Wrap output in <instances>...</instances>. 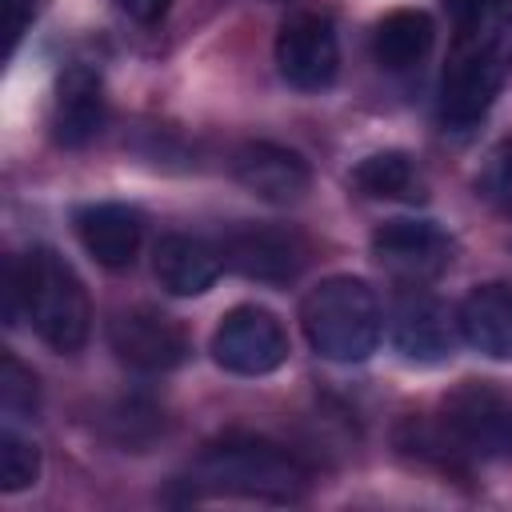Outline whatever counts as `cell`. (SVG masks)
Here are the masks:
<instances>
[{"label": "cell", "mask_w": 512, "mask_h": 512, "mask_svg": "<svg viewBox=\"0 0 512 512\" xmlns=\"http://www.w3.org/2000/svg\"><path fill=\"white\" fill-rule=\"evenodd\" d=\"M508 72H512V4L504 0L496 12L480 16L476 24L456 28V48L440 76V124L448 132L476 128L496 104Z\"/></svg>", "instance_id": "cell-1"}, {"label": "cell", "mask_w": 512, "mask_h": 512, "mask_svg": "<svg viewBox=\"0 0 512 512\" xmlns=\"http://www.w3.org/2000/svg\"><path fill=\"white\" fill-rule=\"evenodd\" d=\"M188 492L200 496H240L264 504H296L308 492V468L280 444L264 436H228L208 444L188 468Z\"/></svg>", "instance_id": "cell-2"}, {"label": "cell", "mask_w": 512, "mask_h": 512, "mask_svg": "<svg viewBox=\"0 0 512 512\" xmlns=\"http://www.w3.org/2000/svg\"><path fill=\"white\" fill-rule=\"evenodd\" d=\"M300 328L324 360L356 364L376 352L384 316L376 292L360 276H328L304 296Z\"/></svg>", "instance_id": "cell-3"}, {"label": "cell", "mask_w": 512, "mask_h": 512, "mask_svg": "<svg viewBox=\"0 0 512 512\" xmlns=\"http://www.w3.org/2000/svg\"><path fill=\"white\" fill-rule=\"evenodd\" d=\"M20 260V292H24V320L52 352H80L92 328L88 288L76 268L56 248H32Z\"/></svg>", "instance_id": "cell-4"}, {"label": "cell", "mask_w": 512, "mask_h": 512, "mask_svg": "<svg viewBox=\"0 0 512 512\" xmlns=\"http://www.w3.org/2000/svg\"><path fill=\"white\" fill-rule=\"evenodd\" d=\"M440 428L456 452H468L480 460L512 456V408L492 384L464 380L460 388H452L444 396Z\"/></svg>", "instance_id": "cell-5"}, {"label": "cell", "mask_w": 512, "mask_h": 512, "mask_svg": "<svg viewBox=\"0 0 512 512\" xmlns=\"http://www.w3.org/2000/svg\"><path fill=\"white\" fill-rule=\"evenodd\" d=\"M212 356L224 372L268 376L288 360V332L268 308L240 304L212 332Z\"/></svg>", "instance_id": "cell-6"}, {"label": "cell", "mask_w": 512, "mask_h": 512, "mask_svg": "<svg viewBox=\"0 0 512 512\" xmlns=\"http://www.w3.org/2000/svg\"><path fill=\"white\" fill-rule=\"evenodd\" d=\"M224 268L256 284H288L308 264V244L288 224H236L220 240Z\"/></svg>", "instance_id": "cell-7"}, {"label": "cell", "mask_w": 512, "mask_h": 512, "mask_svg": "<svg viewBox=\"0 0 512 512\" xmlns=\"http://www.w3.org/2000/svg\"><path fill=\"white\" fill-rule=\"evenodd\" d=\"M276 68L296 92H324L340 72L332 20L320 12H292L276 32Z\"/></svg>", "instance_id": "cell-8"}, {"label": "cell", "mask_w": 512, "mask_h": 512, "mask_svg": "<svg viewBox=\"0 0 512 512\" xmlns=\"http://www.w3.org/2000/svg\"><path fill=\"white\" fill-rule=\"evenodd\" d=\"M452 236L432 220H388L372 232L376 264L400 284H432L452 264Z\"/></svg>", "instance_id": "cell-9"}, {"label": "cell", "mask_w": 512, "mask_h": 512, "mask_svg": "<svg viewBox=\"0 0 512 512\" xmlns=\"http://www.w3.org/2000/svg\"><path fill=\"white\" fill-rule=\"evenodd\" d=\"M388 336L404 360L440 364L452 356L460 328L440 296H432L424 284H404V292L392 300L388 312Z\"/></svg>", "instance_id": "cell-10"}, {"label": "cell", "mask_w": 512, "mask_h": 512, "mask_svg": "<svg viewBox=\"0 0 512 512\" xmlns=\"http://www.w3.org/2000/svg\"><path fill=\"white\" fill-rule=\"evenodd\" d=\"M108 344L136 372H172L188 360V332L156 308L116 312L108 324Z\"/></svg>", "instance_id": "cell-11"}, {"label": "cell", "mask_w": 512, "mask_h": 512, "mask_svg": "<svg viewBox=\"0 0 512 512\" xmlns=\"http://www.w3.org/2000/svg\"><path fill=\"white\" fill-rule=\"evenodd\" d=\"M232 172L252 196H260L268 204H296L312 184L308 160L300 152H292L284 144H268V140L244 144L232 160Z\"/></svg>", "instance_id": "cell-12"}, {"label": "cell", "mask_w": 512, "mask_h": 512, "mask_svg": "<svg viewBox=\"0 0 512 512\" xmlns=\"http://www.w3.org/2000/svg\"><path fill=\"white\" fill-rule=\"evenodd\" d=\"M104 128V80L88 64H72L56 80L52 136L64 148H84Z\"/></svg>", "instance_id": "cell-13"}, {"label": "cell", "mask_w": 512, "mask_h": 512, "mask_svg": "<svg viewBox=\"0 0 512 512\" xmlns=\"http://www.w3.org/2000/svg\"><path fill=\"white\" fill-rule=\"evenodd\" d=\"M72 224H76V236L88 248V256L104 268H128L140 252V240H144V216L128 204H116V200L76 208Z\"/></svg>", "instance_id": "cell-14"}, {"label": "cell", "mask_w": 512, "mask_h": 512, "mask_svg": "<svg viewBox=\"0 0 512 512\" xmlns=\"http://www.w3.org/2000/svg\"><path fill=\"white\" fill-rule=\"evenodd\" d=\"M456 328L460 340L480 356L512 360V284H476L456 308Z\"/></svg>", "instance_id": "cell-15"}, {"label": "cell", "mask_w": 512, "mask_h": 512, "mask_svg": "<svg viewBox=\"0 0 512 512\" xmlns=\"http://www.w3.org/2000/svg\"><path fill=\"white\" fill-rule=\"evenodd\" d=\"M152 272H156L164 292H172V296H200L224 272V256H220V248H212L200 236L172 232V236H164L156 244Z\"/></svg>", "instance_id": "cell-16"}, {"label": "cell", "mask_w": 512, "mask_h": 512, "mask_svg": "<svg viewBox=\"0 0 512 512\" xmlns=\"http://www.w3.org/2000/svg\"><path fill=\"white\" fill-rule=\"evenodd\" d=\"M436 44V24L420 8H396L372 28V56L384 72H412L428 60Z\"/></svg>", "instance_id": "cell-17"}, {"label": "cell", "mask_w": 512, "mask_h": 512, "mask_svg": "<svg viewBox=\"0 0 512 512\" xmlns=\"http://www.w3.org/2000/svg\"><path fill=\"white\" fill-rule=\"evenodd\" d=\"M352 184H356V192H364L372 200H404V204H416V200L428 196V184H424L420 164L408 152H400V148H384V152L364 156L352 168Z\"/></svg>", "instance_id": "cell-18"}, {"label": "cell", "mask_w": 512, "mask_h": 512, "mask_svg": "<svg viewBox=\"0 0 512 512\" xmlns=\"http://www.w3.org/2000/svg\"><path fill=\"white\" fill-rule=\"evenodd\" d=\"M40 476V452L32 440L16 432H0V488L4 492H24Z\"/></svg>", "instance_id": "cell-19"}, {"label": "cell", "mask_w": 512, "mask_h": 512, "mask_svg": "<svg viewBox=\"0 0 512 512\" xmlns=\"http://www.w3.org/2000/svg\"><path fill=\"white\" fill-rule=\"evenodd\" d=\"M476 192H480L500 216L512 220V136L500 140V144L484 156L480 176H476Z\"/></svg>", "instance_id": "cell-20"}, {"label": "cell", "mask_w": 512, "mask_h": 512, "mask_svg": "<svg viewBox=\"0 0 512 512\" xmlns=\"http://www.w3.org/2000/svg\"><path fill=\"white\" fill-rule=\"evenodd\" d=\"M0 408L8 416H36V408H40L36 376L16 356H4V368H0Z\"/></svg>", "instance_id": "cell-21"}, {"label": "cell", "mask_w": 512, "mask_h": 512, "mask_svg": "<svg viewBox=\"0 0 512 512\" xmlns=\"http://www.w3.org/2000/svg\"><path fill=\"white\" fill-rule=\"evenodd\" d=\"M0 4H4V56H16L20 36H24L28 24H32L36 4H32V0H0Z\"/></svg>", "instance_id": "cell-22"}, {"label": "cell", "mask_w": 512, "mask_h": 512, "mask_svg": "<svg viewBox=\"0 0 512 512\" xmlns=\"http://www.w3.org/2000/svg\"><path fill=\"white\" fill-rule=\"evenodd\" d=\"M500 4H504V0H444V8H448V16H452V24H456V28L476 24L480 16L496 12Z\"/></svg>", "instance_id": "cell-23"}, {"label": "cell", "mask_w": 512, "mask_h": 512, "mask_svg": "<svg viewBox=\"0 0 512 512\" xmlns=\"http://www.w3.org/2000/svg\"><path fill=\"white\" fill-rule=\"evenodd\" d=\"M120 4V12H128L132 20H140V24H152V20H160L164 16V8H168V0H116Z\"/></svg>", "instance_id": "cell-24"}]
</instances>
